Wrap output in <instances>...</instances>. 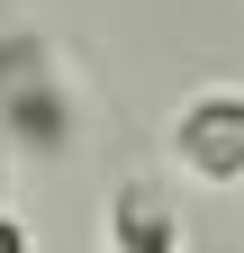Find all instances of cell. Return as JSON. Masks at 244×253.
I'll return each mask as SVG.
<instances>
[{
	"label": "cell",
	"instance_id": "1",
	"mask_svg": "<svg viewBox=\"0 0 244 253\" xmlns=\"http://www.w3.org/2000/svg\"><path fill=\"white\" fill-rule=\"evenodd\" d=\"M0 126L27 145V154H64L73 126H81V100L64 82V63L37 27H9L0 37Z\"/></svg>",
	"mask_w": 244,
	"mask_h": 253
},
{
	"label": "cell",
	"instance_id": "3",
	"mask_svg": "<svg viewBox=\"0 0 244 253\" xmlns=\"http://www.w3.org/2000/svg\"><path fill=\"white\" fill-rule=\"evenodd\" d=\"M109 226H118V253H172L181 244V217H172L163 181H127L118 208H109Z\"/></svg>",
	"mask_w": 244,
	"mask_h": 253
},
{
	"label": "cell",
	"instance_id": "2",
	"mask_svg": "<svg viewBox=\"0 0 244 253\" xmlns=\"http://www.w3.org/2000/svg\"><path fill=\"white\" fill-rule=\"evenodd\" d=\"M172 163L190 181H244V90L235 82H208L172 109Z\"/></svg>",
	"mask_w": 244,
	"mask_h": 253
},
{
	"label": "cell",
	"instance_id": "4",
	"mask_svg": "<svg viewBox=\"0 0 244 253\" xmlns=\"http://www.w3.org/2000/svg\"><path fill=\"white\" fill-rule=\"evenodd\" d=\"M0 253H27V226H18V217H0Z\"/></svg>",
	"mask_w": 244,
	"mask_h": 253
}]
</instances>
